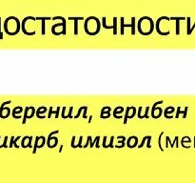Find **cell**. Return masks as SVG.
<instances>
[{
    "label": "cell",
    "mask_w": 195,
    "mask_h": 183,
    "mask_svg": "<svg viewBox=\"0 0 195 183\" xmlns=\"http://www.w3.org/2000/svg\"><path fill=\"white\" fill-rule=\"evenodd\" d=\"M124 27L131 28V34H135V18L131 17V24H124V17H121V35L124 34Z\"/></svg>",
    "instance_id": "1"
},
{
    "label": "cell",
    "mask_w": 195,
    "mask_h": 183,
    "mask_svg": "<svg viewBox=\"0 0 195 183\" xmlns=\"http://www.w3.org/2000/svg\"><path fill=\"white\" fill-rule=\"evenodd\" d=\"M68 20H73L74 21V34H78V21L79 20H84L83 17H76V16H71L68 17Z\"/></svg>",
    "instance_id": "2"
},
{
    "label": "cell",
    "mask_w": 195,
    "mask_h": 183,
    "mask_svg": "<svg viewBox=\"0 0 195 183\" xmlns=\"http://www.w3.org/2000/svg\"><path fill=\"white\" fill-rule=\"evenodd\" d=\"M163 19H167V20H169V17H167V16H162V17H160L157 21H156V30H157V33L159 34H161V35H168V34H169V32H167V33H162V32L160 31V29H159V25H160V22Z\"/></svg>",
    "instance_id": "3"
},
{
    "label": "cell",
    "mask_w": 195,
    "mask_h": 183,
    "mask_svg": "<svg viewBox=\"0 0 195 183\" xmlns=\"http://www.w3.org/2000/svg\"><path fill=\"white\" fill-rule=\"evenodd\" d=\"M29 19L36 20V18H35V17H32V16H28V17H26V18H24V20L22 21V31H23V33H24L25 34H27V35H34V34H35V32H31V33H28V32H26V30H25V23H26V21L29 20Z\"/></svg>",
    "instance_id": "4"
},
{
    "label": "cell",
    "mask_w": 195,
    "mask_h": 183,
    "mask_svg": "<svg viewBox=\"0 0 195 183\" xmlns=\"http://www.w3.org/2000/svg\"><path fill=\"white\" fill-rule=\"evenodd\" d=\"M36 20H41L42 21V35H45L46 34V28H45V20H50L52 19V17H45V16H42V17H35Z\"/></svg>",
    "instance_id": "5"
},
{
    "label": "cell",
    "mask_w": 195,
    "mask_h": 183,
    "mask_svg": "<svg viewBox=\"0 0 195 183\" xmlns=\"http://www.w3.org/2000/svg\"><path fill=\"white\" fill-rule=\"evenodd\" d=\"M184 17H171L169 20H176V34H179V20H184Z\"/></svg>",
    "instance_id": "6"
},
{
    "label": "cell",
    "mask_w": 195,
    "mask_h": 183,
    "mask_svg": "<svg viewBox=\"0 0 195 183\" xmlns=\"http://www.w3.org/2000/svg\"><path fill=\"white\" fill-rule=\"evenodd\" d=\"M12 103V101H10V100H8V101H6V102H4L1 105V108H0V117L1 118H3V111L5 110V108L4 107L6 106V105H8V104H10Z\"/></svg>",
    "instance_id": "7"
},
{
    "label": "cell",
    "mask_w": 195,
    "mask_h": 183,
    "mask_svg": "<svg viewBox=\"0 0 195 183\" xmlns=\"http://www.w3.org/2000/svg\"><path fill=\"white\" fill-rule=\"evenodd\" d=\"M187 107H186V109H185V111H184V112H181V111H180V107H178V110H177V113H176V116H175V117L176 118H178L179 117V114H181V113H183L184 114V117H186L187 116Z\"/></svg>",
    "instance_id": "8"
},
{
    "label": "cell",
    "mask_w": 195,
    "mask_h": 183,
    "mask_svg": "<svg viewBox=\"0 0 195 183\" xmlns=\"http://www.w3.org/2000/svg\"><path fill=\"white\" fill-rule=\"evenodd\" d=\"M30 109H31V107H27L26 110H25V116H24V118H23L22 124H26V119L28 118V112H29V110Z\"/></svg>",
    "instance_id": "9"
},
{
    "label": "cell",
    "mask_w": 195,
    "mask_h": 183,
    "mask_svg": "<svg viewBox=\"0 0 195 183\" xmlns=\"http://www.w3.org/2000/svg\"><path fill=\"white\" fill-rule=\"evenodd\" d=\"M39 139H40V136H37L36 138H35V143H34V154L36 153V150L38 148V141Z\"/></svg>",
    "instance_id": "10"
},
{
    "label": "cell",
    "mask_w": 195,
    "mask_h": 183,
    "mask_svg": "<svg viewBox=\"0 0 195 183\" xmlns=\"http://www.w3.org/2000/svg\"><path fill=\"white\" fill-rule=\"evenodd\" d=\"M113 26H114V29H113V34L115 35L117 34V31H116V26H117V17H113Z\"/></svg>",
    "instance_id": "11"
},
{
    "label": "cell",
    "mask_w": 195,
    "mask_h": 183,
    "mask_svg": "<svg viewBox=\"0 0 195 183\" xmlns=\"http://www.w3.org/2000/svg\"><path fill=\"white\" fill-rule=\"evenodd\" d=\"M162 103H163V101H162V100H160V101H158L156 103H154V105L152 107V110H151V116H154V111H155V108H156V106L159 105V104H162Z\"/></svg>",
    "instance_id": "12"
},
{
    "label": "cell",
    "mask_w": 195,
    "mask_h": 183,
    "mask_svg": "<svg viewBox=\"0 0 195 183\" xmlns=\"http://www.w3.org/2000/svg\"><path fill=\"white\" fill-rule=\"evenodd\" d=\"M131 109V107H128L127 110H126V116H125V120H124V124H127V121H128V118H129V110Z\"/></svg>",
    "instance_id": "13"
},
{
    "label": "cell",
    "mask_w": 195,
    "mask_h": 183,
    "mask_svg": "<svg viewBox=\"0 0 195 183\" xmlns=\"http://www.w3.org/2000/svg\"><path fill=\"white\" fill-rule=\"evenodd\" d=\"M55 134H58V131H55V132H52V133H50V135H49V139H48V141H47V144H48V146L50 145V139L52 138V135H55Z\"/></svg>",
    "instance_id": "14"
},
{
    "label": "cell",
    "mask_w": 195,
    "mask_h": 183,
    "mask_svg": "<svg viewBox=\"0 0 195 183\" xmlns=\"http://www.w3.org/2000/svg\"><path fill=\"white\" fill-rule=\"evenodd\" d=\"M164 135V133L162 132L161 134H160V135H159V139H158V145H159V148H160V150L162 151V152H163L164 151V149L162 148V145H161V137H162V135Z\"/></svg>",
    "instance_id": "15"
},
{
    "label": "cell",
    "mask_w": 195,
    "mask_h": 183,
    "mask_svg": "<svg viewBox=\"0 0 195 183\" xmlns=\"http://www.w3.org/2000/svg\"><path fill=\"white\" fill-rule=\"evenodd\" d=\"M149 136H150V135H147V136H145V137L143 138V140H142V142H141V144H140V145L138 146V148H142V147L144 146V143H145V141L147 140V138H149Z\"/></svg>",
    "instance_id": "16"
},
{
    "label": "cell",
    "mask_w": 195,
    "mask_h": 183,
    "mask_svg": "<svg viewBox=\"0 0 195 183\" xmlns=\"http://www.w3.org/2000/svg\"><path fill=\"white\" fill-rule=\"evenodd\" d=\"M98 140H100V136H99V135H98V136H96V137H95V140H94V141L91 142V148H92V147H93V145H94L95 143H96L97 141H98Z\"/></svg>",
    "instance_id": "17"
},
{
    "label": "cell",
    "mask_w": 195,
    "mask_h": 183,
    "mask_svg": "<svg viewBox=\"0 0 195 183\" xmlns=\"http://www.w3.org/2000/svg\"><path fill=\"white\" fill-rule=\"evenodd\" d=\"M32 136H30V137H29V142H28V144H27V147H29V148H31V141H32Z\"/></svg>",
    "instance_id": "18"
},
{
    "label": "cell",
    "mask_w": 195,
    "mask_h": 183,
    "mask_svg": "<svg viewBox=\"0 0 195 183\" xmlns=\"http://www.w3.org/2000/svg\"><path fill=\"white\" fill-rule=\"evenodd\" d=\"M59 111H60V107H57V111H56V112H53V110H52V114H55V117L56 118L59 117Z\"/></svg>",
    "instance_id": "19"
},
{
    "label": "cell",
    "mask_w": 195,
    "mask_h": 183,
    "mask_svg": "<svg viewBox=\"0 0 195 183\" xmlns=\"http://www.w3.org/2000/svg\"><path fill=\"white\" fill-rule=\"evenodd\" d=\"M84 108H85V106H83V107H81L80 109H79L78 113H77V116H74V118H78V117H79V116H80V114H81V112H82V111L84 110Z\"/></svg>",
    "instance_id": "20"
},
{
    "label": "cell",
    "mask_w": 195,
    "mask_h": 183,
    "mask_svg": "<svg viewBox=\"0 0 195 183\" xmlns=\"http://www.w3.org/2000/svg\"><path fill=\"white\" fill-rule=\"evenodd\" d=\"M19 138H20V136H18V137H16L15 139H14V141H13V144H14V147H15V148H18V147H19L18 145L16 144V141L18 140Z\"/></svg>",
    "instance_id": "21"
},
{
    "label": "cell",
    "mask_w": 195,
    "mask_h": 183,
    "mask_svg": "<svg viewBox=\"0 0 195 183\" xmlns=\"http://www.w3.org/2000/svg\"><path fill=\"white\" fill-rule=\"evenodd\" d=\"M13 141H14V136H12V138H10V148H12L13 145Z\"/></svg>",
    "instance_id": "22"
},
{
    "label": "cell",
    "mask_w": 195,
    "mask_h": 183,
    "mask_svg": "<svg viewBox=\"0 0 195 183\" xmlns=\"http://www.w3.org/2000/svg\"><path fill=\"white\" fill-rule=\"evenodd\" d=\"M74 141H75V136H73V140H71V147H73V148H76V146L74 145Z\"/></svg>",
    "instance_id": "23"
},
{
    "label": "cell",
    "mask_w": 195,
    "mask_h": 183,
    "mask_svg": "<svg viewBox=\"0 0 195 183\" xmlns=\"http://www.w3.org/2000/svg\"><path fill=\"white\" fill-rule=\"evenodd\" d=\"M87 110H88V107L85 106V108H84V114H83V117H84V118H87Z\"/></svg>",
    "instance_id": "24"
},
{
    "label": "cell",
    "mask_w": 195,
    "mask_h": 183,
    "mask_svg": "<svg viewBox=\"0 0 195 183\" xmlns=\"http://www.w3.org/2000/svg\"><path fill=\"white\" fill-rule=\"evenodd\" d=\"M91 138H92V136H88V141H87L86 145L84 146V148H87V147L89 146V141H91Z\"/></svg>",
    "instance_id": "25"
},
{
    "label": "cell",
    "mask_w": 195,
    "mask_h": 183,
    "mask_svg": "<svg viewBox=\"0 0 195 183\" xmlns=\"http://www.w3.org/2000/svg\"><path fill=\"white\" fill-rule=\"evenodd\" d=\"M149 110H150V107H147V108H146V113H145V118L149 117V116H147V114H149Z\"/></svg>",
    "instance_id": "26"
},
{
    "label": "cell",
    "mask_w": 195,
    "mask_h": 183,
    "mask_svg": "<svg viewBox=\"0 0 195 183\" xmlns=\"http://www.w3.org/2000/svg\"><path fill=\"white\" fill-rule=\"evenodd\" d=\"M52 107H50V113H49L48 117H49V118L52 117Z\"/></svg>",
    "instance_id": "27"
},
{
    "label": "cell",
    "mask_w": 195,
    "mask_h": 183,
    "mask_svg": "<svg viewBox=\"0 0 195 183\" xmlns=\"http://www.w3.org/2000/svg\"><path fill=\"white\" fill-rule=\"evenodd\" d=\"M106 141H107V137H106V136H105V137H104V140H103V147H104V148H107Z\"/></svg>",
    "instance_id": "28"
},
{
    "label": "cell",
    "mask_w": 195,
    "mask_h": 183,
    "mask_svg": "<svg viewBox=\"0 0 195 183\" xmlns=\"http://www.w3.org/2000/svg\"><path fill=\"white\" fill-rule=\"evenodd\" d=\"M0 30H1V17H0ZM0 39H3V34L0 31Z\"/></svg>",
    "instance_id": "29"
},
{
    "label": "cell",
    "mask_w": 195,
    "mask_h": 183,
    "mask_svg": "<svg viewBox=\"0 0 195 183\" xmlns=\"http://www.w3.org/2000/svg\"><path fill=\"white\" fill-rule=\"evenodd\" d=\"M7 139H8V137H7V136H5V139H4V143H3V147H4V148H7Z\"/></svg>",
    "instance_id": "30"
},
{
    "label": "cell",
    "mask_w": 195,
    "mask_h": 183,
    "mask_svg": "<svg viewBox=\"0 0 195 183\" xmlns=\"http://www.w3.org/2000/svg\"><path fill=\"white\" fill-rule=\"evenodd\" d=\"M82 139H83V136H80V140H79V144L77 145V147H80V148H82V146H81V142H82Z\"/></svg>",
    "instance_id": "31"
},
{
    "label": "cell",
    "mask_w": 195,
    "mask_h": 183,
    "mask_svg": "<svg viewBox=\"0 0 195 183\" xmlns=\"http://www.w3.org/2000/svg\"><path fill=\"white\" fill-rule=\"evenodd\" d=\"M113 138H114V137L113 136V137H111V141H110V143L109 147H113Z\"/></svg>",
    "instance_id": "32"
},
{
    "label": "cell",
    "mask_w": 195,
    "mask_h": 183,
    "mask_svg": "<svg viewBox=\"0 0 195 183\" xmlns=\"http://www.w3.org/2000/svg\"><path fill=\"white\" fill-rule=\"evenodd\" d=\"M95 147H96V148H99V147H100V146H99V140L96 142V146H95Z\"/></svg>",
    "instance_id": "33"
},
{
    "label": "cell",
    "mask_w": 195,
    "mask_h": 183,
    "mask_svg": "<svg viewBox=\"0 0 195 183\" xmlns=\"http://www.w3.org/2000/svg\"><path fill=\"white\" fill-rule=\"evenodd\" d=\"M63 147H64L63 145H62V146H61V147H60V150H59V153H61V152H62V151H63Z\"/></svg>",
    "instance_id": "34"
},
{
    "label": "cell",
    "mask_w": 195,
    "mask_h": 183,
    "mask_svg": "<svg viewBox=\"0 0 195 183\" xmlns=\"http://www.w3.org/2000/svg\"><path fill=\"white\" fill-rule=\"evenodd\" d=\"M92 116H91V117H89V123H91V122H92Z\"/></svg>",
    "instance_id": "35"
},
{
    "label": "cell",
    "mask_w": 195,
    "mask_h": 183,
    "mask_svg": "<svg viewBox=\"0 0 195 183\" xmlns=\"http://www.w3.org/2000/svg\"><path fill=\"white\" fill-rule=\"evenodd\" d=\"M0 138H1V137H0ZM0 148H1V146H0Z\"/></svg>",
    "instance_id": "36"
}]
</instances>
